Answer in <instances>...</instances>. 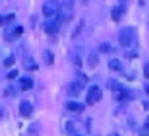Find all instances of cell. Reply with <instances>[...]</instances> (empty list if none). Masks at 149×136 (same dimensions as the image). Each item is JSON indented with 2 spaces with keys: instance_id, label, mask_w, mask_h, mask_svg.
<instances>
[{
  "instance_id": "cell-1",
  "label": "cell",
  "mask_w": 149,
  "mask_h": 136,
  "mask_svg": "<svg viewBox=\"0 0 149 136\" xmlns=\"http://www.w3.org/2000/svg\"><path fill=\"white\" fill-rule=\"evenodd\" d=\"M119 43L123 48H130L135 40H136V30L135 28H131V27H128V28H123L120 31H119Z\"/></svg>"
},
{
  "instance_id": "cell-13",
  "label": "cell",
  "mask_w": 149,
  "mask_h": 136,
  "mask_svg": "<svg viewBox=\"0 0 149 136\" xmlns=\"http://www.w3.org/2000/svg\"><path fill=\"white\" fill-rule=\"evenodd\" d=\"M99 62V56L95 52H91L87 55V65L90 66V68H94Z\"/></svg>"
},
{
  "instance_id": "cell-10",
  "label": "cell",
  "mask_w": 149,
  "mask_h": 136,
  "mask_svg": "<svg viewBox=\"0 0 149 136\" xmlns=\"http://www.w3.org/2000/svg\"><path fill=\"white\" fill-rule=\"evenodd\" d=\"M23 67L25 68V69H29V70H33V69L38 68L37 63L35 62L33 57H31V56H26L25 59L23 60Z\"/></svg>"
},
{
  "instance_id": "cell-3",
  "label": "cell",
  "mask_w": 149,
  "mask_h": 136,
  "mask_svg": "<svg viewBox=\"0 0 149 136\" xmlns=\"http://www.w3.org/2000/svg\"><path fill=\"white\" fill-rule=\"evenodd\" d=\"M86 81H87V78H84V75L81 78H78L77 80L72 81L67 89V94L69 97H78L81 93V91L84 90Z\"/></svg>"
},
{
  "instance_id": "cell-17",
  "label": "cell",
  "mask_w": 149,
  "mask_h": 136,
  "mask_svg": "<svg viewBox=\"0 0 149 136\" xmlns=\"http://www.w3.org/2000/svg\"><path fill=\"white\" fill-rule=\"evenodd\" d=\"M140 136H149V116L147 117L144 126L140 131Z\"/></svg>"
},
{
  "instance_id": "cell-11",
  "label": "cell",
  "mask_w": 149,
  "mask_h": 136,
  "mask_svg": "<svg viewBox=\"0 0 149 136\" xmlns=\"http://www.w3.org/2000/svg\"><path fill=\"white\" fill-rule=\"evenodd\" d=\"M66 105H67V109L73 111V112H81L85 109V105L78 102H68Z\"/></svg>"
},
{
  "instance_id": "cell-23",
  "label": "cell",
  "mask_w": 149,
  "mask_h": 136,
  "mask_svg": "<svg viewBox=\"0 0 149 136\" xmlns=\"http://www.w3.org/2000/svg\"><path fill=\"white\" fill-rule=\"evenodd\" d=\"M74 136H80V135H74Z\"/></svg>"
},
{
  "instance_id": "cell-21",
  "label": "cell",
  "mask_w": 149,
  "mask_h": 136,
  "mask_svg": "<svg viewBox=\"0 0 149 136\" xmlns=\"http://www.w3.org/2000/svg\"><path fill=\"white\" fill-rule=\"evenodd\" d=\"M82 25H84V22L81 20V22H80V27L78 28V30H75V32H74V33H73V37H75V35H78V33L80 32V30H81V28H82Z\"/></svg>"
},
{
  "instance_id": "cell-20",
  "label": "cell",
  "mask_w": 149,
  "mask_h": 136,
  "mask_svg": "<svg viewBox=\"0 0 149 136\" xmlns=\"http://www.w3.org/2000/svg\"><path fill=\"white\" fill-rule=\"evenodd\" d=\"M144 77L146 78H149V65L147 63L146 67H144Z\"/></svg>"
},
{
  "instance_id": "cell-6",
  "label": "cell",
  "mask_w": 149,
  "mask_h": 136,
  "mask_svg": "<svg viewBox=\"0 0 149 136\" xmlns=\"http://www.w3.org/2000/svg\"><path fill=\"white\" fill-rule=\"evenodd\" d=\"M44 28L48 33H57L60 30V19H48L44 23Z\"/></svg>"
},
{
  "instance_id": "cell-15",
  "label": "cell",
  "mask_w": 149,
  "mask_h": 136,
  "mask_svg": "<svg viewBox=\"0 0 149 136\" xmlns=\"http://www.w3.org/2000/svg\"><path fill=\"white\" fill-rule=\"evenodd\" d=\"M44 61L47 65H53L54 63V54L50 50L44 52Z\"/></svg>"
},
{
  "instance_id": "cell-16",
  "label": "cell",
  "mask_w": 149,
  "mask_h": 136,
  "mask_svg": "<svg viewBox=\"0 0 149 136\" xmlns=\"http://www.w3.org/2000/svg\"><path fill=\"white\" fill-rule=\"evenodd\" d=\"M99 50H100L102 53L109 54L111 52H113V48L111 47V44H109V43H103V44L99 45Z\"/></svg>"
},
{
  "instance_id": "cell-5",
  "label": "cell",
  "mask_w": 149,
  "mask_h": 136,
  "mask_svg": "<svg viewBox=\"0 0 149 136\" xmlns=\"http://www.w3.org/2000/svg\"><path fill=\"white\" fill-rule=\"evenodd\" d=\"M58 7H60V5L56 1H54V0H49V1H45L43 4L42 12H43L44 17H52L56 13V12H58Z\"/></svg>"
},
{
  "instance_id": "cell-8",
  "label": "cell",
  "mask_w": 149,
  "mask_h": 136,
  "mask_svg": "<svg viewBox=\"0 0 149 136\" xmlns=\"http://www.w3.org/2000/svg\"><path fill=\"white\" fill-rule=\"evenodd\" d=\"M19 85H20V89L23 91H29L33 87V81L29 77H22L19 79Z\"/></svg>"
},
{
  "instance_id": "cell-12",
  "label": "cell",
  "mask_w": 149,
  "mask_h": 136,
  "mask_svg": "<svg viewBox=\"0 0 149 136\" xmlns=\"http://www.w3.org/2000/svg\"><path fill=\"white\" fill-rule=\"evenodd\" d=\"M5 32H10V36L7 37V41H12V40H15V38H17V37L23 32V28L22 27H15V28H12L11 30H6Z\"/></svg>"
},
{
  "instance_id": "cell-22",
  "label": "cell",
  "mask_w": 149,
  "mask_h": 136,
  "mask_svg": "<svg viewBox=\"0 0 149 136\" xmlns=\"http://www.w3.org/2000/svg\"><path fill=\"white\" fill-rule=\"evenodd\" d=\"M4 116H5V111H4L3 107H0V119H3Z\"/></svg>"
},
{
  "instance_id": "cell-9",
  "label": "cell",
  "mask_w": 149,
  "mask_h": 136,
  "mask_svg": "<svg viewBox=\"0 0 149 136\" xmlns=\"http://www.w3.org/2000/svg\"><path fill=\"white\" fill-rule=\"evenodd\" d=\"M124 12H125V8H124L123 5H118V6H115L112 8V11H111V17H112L113 20L118 22L120 20L122 16L124 15Z\"/></svg>"
},
{
  "instance_id": "cell-18",
  "label": "cell",
  "mask_w": 149,
  "mask_h": 136,
  "mask_svg": "<svg viewBox=\"0 0 149 136\" xmlns=\"http://www.w3.org/2000/svg\"><path fill=\"white\" fill-rule=\"evenodd\" d=\"M15 62H16L15 56H8V57H6L4 60V66L5 67H12V66L15 65Z\"/></svg>"
},
{
  "instance_id": "cell-4",
  "label": "cell",
  "mask_w": 149,
  "mask_h": 136,
  "mask_svg": "<svg viewBox=\"0 0 149 136\" xmlns=\"http://www.w3.org/2000/svg\"><path fill=\"white\" fill-rule=\"evenodd\" d=\"M103 96V92L98 85H92L87 90V94H86V103L88 105H93L98 100H100V98Z\"/></svg>"
},
{
  "instance_id": "cell-7",
  "label": "cell",
  "mask_w": 149,
  "mask_h": 136,
  "mask_svg": "<svg viewBox=\"0 0 149 136\" xmlns=\"http://www.w3.org/2000/svg\"><path fill=\"white\" fill-rule=\"evenodd\" d=\"M33 111V106L30 102H22L20 105H19V114L23 116V117H29Z\"/></svg>"
},
{
  "instance_id": "cell-19",
  "label": "cell",
  "mask_w": 149,
  "mask_h": 136,
  "mask_svg": "<svg viewBox=\"0 0 149 136\" xmlns=\"http://www.w3.org/2000/svg\"><path fill=\"white\" fill-rule=\"evenodd\" d=\"M18 75V70H12V72H10L8 74H7V78L8 79H13V78H16Z\"/></svg>"
},
{
  "instance_id": "cell-14",
  "label": "cell",
  "mask_w": 149,
  "mask_h": 136,
  "mask_svg": "<svg viewBox=\"0 0 149 136\" xmlns=\"http://www.w3.org/2000/svg\"><path fill=\"white\" fill-rule=\"evenodd\" d=\"M109 68L111 70H120L122 69V63H120V61L118 59H112V60H110L109 61Z\"/></svg>"
},
{
  "instance_id": "cell-2",
  "label": "cell",
  "mask_w": 149,
  "mask_h": 136,
  "mask_svg": "<svg viewBox=\"0 0 149 136\" xmlns=\"http://www.w3.org/2000/svg\"><path fill=\"white\" fill-rule=\"evenodd\" d=\"M74 16V1L66 0L58 7V17L60 20H70Z\"/></svg>"
}]
</instances>
